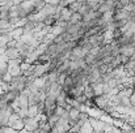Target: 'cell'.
<instances>
[{
	"label": "cell",
	"mask_w": 135,
	"mask_h": 133,
	"mask_svg": "<svg viewBox=\"0 0 135 133\" xmlns=\"http://www.w3.org/2000/svg\"><path fill=\"white\" fill-rule=\"evenodd\" d=\"M89 51L83 47V46H75L74 50L71 51V60H80V59H84L87 56Z\"/></svg>",
	"instance_id": "obj_1"
},
{
	"label": "cell",
	"mask_w": 135,
	"mask_h": 133,
	"mask_svg": "<svg viewBox=\"0 0 135 133\" xmlns=\"http://www.w3.org/2000/svg\"><path fill=\"white\" fill-rule=\"evenodd\" d=\"M25 129L29 132H38L40 131V120L37 118H25Z\"/></svg>",
	"instance_id": "obj_2"
},
{
	"label": "cell",
	"mask_w": 135,
	"mask_h": 133,
	"mask_svg": "<svg viewBox=\"0 0 135 133\" xmlns=\"http://www.w3.org/2000/svg\"><path fill=\"white\" fill-rule=\"evenodd\" d=\"M89 121L93 127V131L97 133L104 132V127H105V121L102 119H97V118H89Z\"/></svg>",
	"instance_id": "obj_3"
},
{
	"label": "cell",
	"mask_w": 135,
	"mask_h": 133,
	"mask_svg": "<svg viewBox=\"0 0 135 133\" xmlns=\"http://www.w3.org/2000/svg\"><path fill=\"white\" fill-rule=\"evenodd\" d=\"M62 91H63V86H62L60 84H58V82H52V84L50 85V90H49L47 94H51V95H54L55 98H58V95H59Z\"/></svg>",
	"instance_id": "obj_4"
},
{
	"label": "cell",
	"mask_w": 135,
	"mask_h": 133,
	"mask_svg": "<svg viewBox=\"0 0 135 133\" xmlns=\"http://www.w3.org/2000/svg\"><path fill=\"white\" fill-rule=\"evenodd\" d=\"M47 81H49V80H47V75H45L44 77H37V78H34L32 84L38 89V90H42V89L46 86Z\"/></svg>",
	"instance_id": "obj_5"
},
{
	"label": "cell",
	"mask_w": 135,
	"mask_h": 133,
	"mask_svg": "<svg viewBox=\"0 0 135 133\" xmlns=\"http://www.w3.org/2000/svg\"><path fill=\"white\" fill-rule=\"evenodd\" d=\"M25 33V29L24 28H15L9 31V35L12 37V39H16V41H20V38L22 37V34Z\"/></svg>",
	"instance_id": "obj_6"
},
{
	"label": "cell",
	"mask_w": 135,
	"mask_h": 133,
	"mask_svg": "<svg viewBox=\"0 0 135 133\" xmlns=\"http://www.w3.org/2000/svg\"><path fill=\"white\" fill-rule=\"evenodd\" d=\"M5 56L11 60V59H18V57H21V54H20L18 48L15 47V48H7V51H5Z\"/></svg>",
	"instance_id": "obj_7"
},
{
	"label": "cell",
	"mask_w": 135,
	"mask_h": 133,
	"mask_svg": "<svg viewBox=\"0 0 135 133\" xmlns=\"http://www.w3.org/2000/svg\"><path fill=\"white\" fill-rule=\"evenodd\" d=\"M72 14H74V12H72L68 7H66V8H63V9H62V12H60V20H62V21L68 22V21L71 20Z\"/></svg>",
	"instance_id": "obj_8"
},
{
	"label": "cell",
	"mask_w": 135,
	"mask_h": 133,
	"mask_svg": "<svg viewBox=\"0 0 135 133\" xmlns=\"http://www.w3.org/2000/svg\"><path fill=\"white\" fill-rule=\"evenodd\" d=\"M90 85H92V89H93L94 97L104 95V84L102 82H94V84H90Z\"/></svg>",
	"instance_id": "obj_9"
},
{
	"label": "cell",
	"mask_w": 135,
	"mask_h": 133,
	"mask_svg": "<svg viewBox=\"0 0 135 133\" xmlns=\"http://www.w3.org/2000/svg\"><path fill=\"white\" fill-rule=\"evenodd\" d=\"M24 10H26L28 13H32L34 12V1L33 0H25L21 5H20Z\"/></svg>",
	"instance_id": "obj_10"
},
{
	"label": "cell",
	"mask_w": 135,
	"mask_h": 133,
	"mask_svg": "<svg viewBox=\"0 0 135 133\" xmlns=\"http://www.w3.org/2000/svg\"><path fill=\"white\" fill-rule=\"evenodd\" d=\"M28 112H29V118H37L41 114V110H40L38 104H34V106L28 107Z\"/></svg>",
	"instance_id": "obj_11"
},
{
	"label": "cell",
	"mask_w": 135,
	"mask_h": 133,
	"mask_svg": "<svg viewBox=\"0 0 135 133\" xmlns=\"http://www.w3.org/2000/svg\"><path fill=\"white\" fill-rule=\"evenodd\" d=\"M33 38H34V33H32V31H25V33L22 34V37L20 38V42H22V43H29Z\"/></svg>",
	"instance_id": "obj_12"
},
{
	"label": "cell",
	"mask_w": 135,
	"mask_h": 133,
	"mask_svg": "<svg viewBox=\"0 0 135 133\" xmlns=\"http://www.w3.org/2000/svg\"><path fill=\"white\" fill-rule=\"evenodd\" d=\"M59 72L58 71H50L49 73H47V80H49V82H58V77H59Z\"/></svg>",
	"instance_id": "obj_13"
},
{
	"label": "cell",
	"mask_w": 135,
	"mask_h": 133,
	"mask_svg": "<svg viewBox=\"0 0 135 133\" xmlns=\"http://www.w3.org/2000/svg\"><path fill=\"white\" fill-rule=\"evenodd\" d=\"M83 22V16L79 13V12H75L71 17V20L68 21V24H80Z\"/></svg>",
	"instance_id": "obj_14"
},
{
	"label": "cell",
	"mask_w": 135,
	"mask_h": 133,
	"mask_svg": "<svg viewBox=\"0 0 135 133\" xmlns=\"http://www.w3.org/2000/svg\"><path fill=\"white\" fill-rule=\"evenodd\" d=\"M64 31H66V29H64V28H62V26H58V25H54V26H51V33H52L55 37H58V35H62Z\"/></svg>",
	"instance_id": "obj_15"
},
{
	"label": "cell",
	"mask_w": 135,
	"mask_h": 133,
	"mask_svg": "<svg viewBox=\"0 0 135 133\" xmlns=\"http://www.w3.org/2000/svg\"><path fill=\"white\" fill-rule=\"evenodd\" d=\"M80 132L81 133H92L93 132V127H92V124H90V121H85L83 125H81V128H80Z\"/></svg>",
	"instance_id": "obj_16"
},
{
	"label": "cell",
	"mask_w": 135,
	"mask_h": 133,
	"mask_svg": "<svg viewBox=\"0 0 135 133\" xmlns=\"http://www.w3.org/2000/svg\"><path fill=\"white\" fill-rule=\"evenodd\" d=\"M18 120H21V116H20L17 112H12V114H11V116H9V123H8V127H9L11 124H13V123L18 121Z\"/></svg>",
	"instance_id": "obj_17"
},
{
	"label": "cell",
	"mask_w": 135,
	"mask_h": 133,
	"mask_svg": "<svg viewBox=\"0 0 135 133\" xmlns=\"http://www.w3.org/2000/svg\"><path fill=\"white\" fill-rule=\"evenodd\" d=\"M90 9H92V8H90L89 5H88V4H87V3H84V4H83V5H81V7H80V9H79V10H78V12H79V13H80V14H81V16H85V14H87V13H88V12H89Z\"/></svg>",
	"instance_id": "obj_18"
},
{
	"label": "cell",
	"mask_w": 135,
	"mask_h": 133,
	"mask_svg": "<svg viewBox=\"0 0 135 133\" xmlns=\"http://www.w3.org/2000/svg\"><path fill=\"white\" fill-rule=\"evenodd\" d=\"M1 80H3V82H5V84H12V81H13V76L9 73V72H7L5 75H3L1 76Z\"/></svg>",
	"instance_id": "obj_19"
},
{
	"label": "cell",
	"mask_w": 135,
	"mask_h": 133,
	"mask_svg": "<svg viewBox=\"0 0 135 133\" xmlns=\"http://www.w3.org/2000/svg\"><path fill=\"white\" fill-rule=\"evenodd\" d=\"M59 119H60L59 116H56L55 114H52L51 116H49V120H47V121H49V124H50L51 127H55V124L59 121Z\"/></svg>",
	"instance_id": "obj_20"
},
{
	"label": "cell",
	"mask_w": 135,
	"mask_h": 133,
	"mask_svg": "<svg viewBox=\"0 0 135 133\" xmlns=\"http://www.w3.org/2000/svg\"><path fill=\"white\" fill-rule=\"evenodd\" d=\"M33 65H34V64H30V63L22 61L20 67H21V71H22V72H26V71H30V69L33 68Z\"/></svg>",
	"instance_id": "obj_21"
},
{
	"label": "cell",
	"mask_w": 135,
	"mask_h": 133,
	"mask_svg": "<svg viewBox=\"0 0 135 133\" xmlns=\"http://www.w3.org/2000/svg\"><path fill=\"white\" fill-rule=\"evenodd\" d=\"M64 112H66V108H64V107H62V106H56V108H55V112H54V114H55L56 116L62 118V115H63Z\"/></svg>",
	"instance_id": "obj_22"
},
{
	"label": "cell",
	"mask_w": 135,
	"mask_h": 133,
	"mask_svg": "<svg viewBox=\"0 0 135 133\" xmlns=\"http://www.w3.org/2000/svg\"><path fill=\"white\" fill-rule=\"evenodd\" d=\"M67 77H68L67 73H60L59 77H58V84H60V85L63 86V84L66 82V78H67Z\"/></svg>",
	"instance_id": "obj_23"
},
{
	"label": "cell",
	"mask_w": 135,
	"mask_h": 133,
	"mask_svg": "<svg viewBox=\"0 0 135 133\" xmlns=\"http://www.w3.org/2000/svg\"><path fill=\"white\" fill-rule=\"evenodd\" d=\"M18 115L21 116V119L29 118V112H28V108H21V110L18 111Z\"/></svg>",
	"instance_id": "obj_24"
},
{
	"label": "cell",
	"mask_w": 135,
	"mask_h": 133,
	"mask_svg": "<svg viewBox=\"0 0 135 133\" xmlns=\"http://www.w3.org/2000/svg\"><path fill=\"white\" fill-rule=\"evenodd\" d=\"M17 42L18 41H16V39H11L7 43V48H15V47H17Z\"/></svg>",
	"instance_id": "obj_25"
},
{
	"label": "cell",
	"mask_w": 135,
	"mask_h": 133,
	"mask_svg": "<svg viewBox=\"0 0 135 133\" xmlns=\"http://www.w3.org/2000/svg\"><path fill=\"white\" fill-rule=\"evenodd\" d=\"M60 1H62V0H45L46 4H50V5H55V7H56V5H59V4H60Z\"/></svg>",
	"instance_id": "obj_26"
},
{
	"label": "cell",
	"mask_w": 135,
	"mask_h": 133,
	"mask_svg": "<svg viewBox=\"0 0 135 133\" xmlns=\"http://www.w3.org/2000/svg\"><path fill=\"white\" fill-rule=\"evenodd\" d=\"M130 102H131V106L135 107V90H134V93L131 94V97H130Z\"/></svg>",
	"instance_id": "obj_27"
},
{
	"label": "cell",
	"mask_w": 135,
	"mask_h": 133,
	"mask_svg": "<svg viewBox=\"0 0 135 133\" xmlns=\"http://www.w3.org/2000/svg\"><path fill=\"white\" fill-rule=\"evenodd\" d=\"M8 57L5 56V55H0V63H8Z\"/></svg>",
	"instance_id": "obj_28"
},
{
	"label": "cell",
	"mask_w": 135,
	"mask_h": 133,
	"mask_svg": "<svg viewBox=\"0 0 135 133\" xmlns=\"http://www.w3.org/2000/svg\"><path fill=\"white\" fill-rule=\"evenodd\" d=\"M24 1H25V0H12L13 5H21V4H22Z\"/></svg>",
	"instance_id": "obj_29"
},
{
	"label": "cell",
	"mask_w": 135,
	"mask_h": 133,
	"mask_svg": "<svg viewBox=\"0 0 135 133\" xmlns=\"http://www.w3.org/2000/svg\"><path fill=\"white\" fill-rule=\"evenodd\" d=\"M4 34H8V33H5V31H4V30L0 28V35H4Z\"/></svg>",
	"instance_id": "obj_30"
}]
</instances>
